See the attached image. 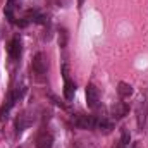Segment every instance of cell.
<instances>
[{
  "label": "cell",
  "instance_id": "cell-1",
  "mask_svg": "<svg viewBox=\"0 0 148 148\" xmlns=\"http://www.w3.org/2000/svg\"><path fill=\"white\" fill-rule=\"evenodd\" d=\"M33 74L36 76L38 79H43L45 77V74L48 71V62H47V57H45V53H41V52H38L36 55H35V59H33Z\"/></svg>",
  "mask_w": 148,
  "mask_h": 148
},
{
  "label": "cell",
  "instance_id": "cell-2",
  "mask_svg": "<svg viewBox=\"0 0 148 148\" xmlns=\"http://www.w3.org/2000/svg\"><path fill=\"white\" fill-rule=\"evenodd\" d=\"M74 126L76 127H81V129H95L97 127V117L93 115H74L73 119Z\"/></svg>",
  "mask_w": 148,
  "mask_h": 148
},
{
  "label": "cell",
  "instance_id": "cell-3",
  "mask_svg": "<svg viewBox=\"0 0 148 148\" xmlns=\"http://www.w3.org/2000/svg\"><path fill=\"white\" fill-rule=\"evenodd\" d=\"M19 98H21V91H19V90H16V91H10V93H9V97H7L5 103H3V105H2V109H0V121H3V119L7 117L9 110L14 107V103H16Z\"/></svg>",
  "mask_w": 148,
  "mask_h": 148
},
{
  "label": "cell",
  "instance_id": "cell-4",
  "mask_svg": "<svg viewBox=\"0 0 148 148\" xmlns=\"http://www.w3.org/2000/svg\"><path fill=\"white\" fill-rule=\"evenodd\" d=\"M86 102H88L90 109H97L98 107L100 93H98V88L95 84H88V88H86Z\"/></svg>",
  "mask_w": 148,
  "mask_h": 148
},
{
  "label": "cell",
  "instance_id": "cell-5",
  "mask_svg": "<svg viewBox=\"0 0 148 148\" xmlns=\"http://www.w3.org/2000/svg\"><path fill=\"white\" fill-rule=\"evenodd\" d=\"M7 52H9V57H10V59H19V55H21V40L17 36L12 38V40L9 41Z\"/></svg>",
  "mask_w": 148,
  "mask_h": 148
},
{
  "label": "cell",
  "instance_id": "cell-6",
  "mask_svg": "<svg viewBox=\"0 0 148 148\" xmlns=\"http://www.w3.org/2000/svg\"><path fill=\"white\" fill-rule=\"evenodd\" d=\"M53 145V138H52V134L50 133H47V131H43V133H40L36 138V148H52Z\"/></svg>",
  "mask_w": 148,
  "mask_h": 148
},
{
  "label": "cell",
  "instance_id": "cell-7",
  "mask_svg": "<svg viewBox=\"0 0 148 148\" xmlns=\"http://www.w3.org/2000/svg\"><path fill=\"white\" fill-rule=\"evenodd\" d=\"M127 105L124 103V102H115L114 105H112V109H110V112H112V117L114 119H122L126 114H127Z\"/></svg>",
  "mask_w": 148,
  "mask_h": 148
},
{
  "label": "cell",
  "instance_id": "cell-8",
  "mask_svg": "<svg viewBox=\"0 0 148 148\" xmlns=\"http://www.w3.org/2000/svg\"><path fill=\"white\" fill-rule=\"evenodd\" d=\"M74 93H76V84H74V81H71L69 77H66V83H64V97H66V100H73Z\"/></svg>",
  "mask_w": 148,
  "mask_h": 148
},
{
  "label": "cell",
  "instance_id": "cell-9",
  "mask_svg": "<svg viewBox=\"0 0 148 148\" xmlns=\"http://www.w3.org/2000/svg\"><path fill=\"white\" fill-rule=\"evenodd\" d=\"M117 93H119L121 98H127V97L133 95V86L122 81V83H119V86H117Z\"/></svg>",
  "mask_w": 148,
  "mask_h": 148
},
{
  "label": "cell",
  "instance_id": "cell-10",
  "mask_svg": "<svg viewBox=\"0 0 148 148\" xmlns=\"http://www.w3.org/2000/svg\"><path fill=\"white\" fill-rule=\"evenodd\" d=\"M28 124H29V122H28V119H26V114L19 115V117H17V121H16V129H17V133H19V131H23Z\"/></svg>",
  "mask_w": 148,
  "mask_h": 148
},
{
  "label": "cell",
  "instance_id": "cell-11",
  "mask_svg": "<svg viewBox=\"0 0 148 148\" xmlns=\"http://www.w3.org/2000/svg\"><path fill=\"white\" fill-rule=\"evenodd\" d=\"M129 140H131V134L127 129H122V140H121V145H129Z\"/></svg>",
  "mask_w": 148,
  "mask_h": 148
},
{
  "label": "cell",
  "instance_id": "cell-12",
  "mask_svg": "<svg viewBox=\"0 0 148 148\" xmlns=\"http://www.w3.org/2000/svg\"><path fill=\"white\" fill-rule=\"evenodd\" d=\"M83 2H84V0H77V5H83Z\"/></svg>",
  "mask_w": 148,
  "mask_h": 148
}]
</instances>
